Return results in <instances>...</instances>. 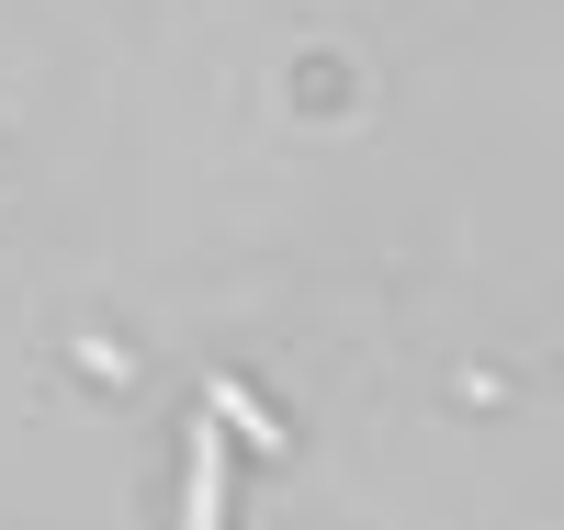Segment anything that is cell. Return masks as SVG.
I'll use <instances>...</instances> for the list:
<instances>
[{
	"label": "cell",
	"instance_id": "1",
	"mask_svg": "<svg viewBox=\"0 0 564 530\" xmlns=\"http://www.w3.org/2000/svg\"><path fill=\"white\" fill-rule=\"evenodd\" d=\"M226 519V452H215V429L193 441V508H181V530H215Z\"/></svg>",
	"mask_w": 564,
	"mask_h": 530
}]
</instances>
